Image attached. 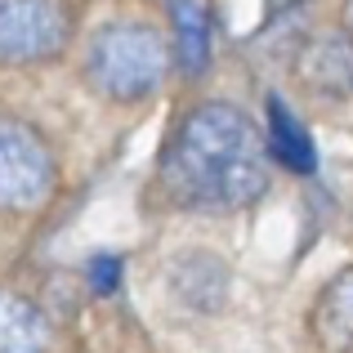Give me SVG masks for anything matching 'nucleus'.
<instances>
[{
  "label": "nucleus",
  "mask_w": 353,
  "mask_h": 353,
  "mask_svg": "<svg viewBox=\"0 0 353 353\" xmlns=\"http://www.w3.org/2000/svg\"><path fill=\"white\" fill-rule=\"evenodd\" d=\"M264 148H268L273 161H282L286 170H295V174H309L313 165H318L309 130L300 125V117H295L282 99H268V139H264Z\"/></svg>",
  "instance_id": "obj_9"
},
{
  "label": "nucleus",
  "mask_w": 353,
  "mask_h": 353,
  "mask_svg": "<svg viewBox=\"0 0 353 353\" xmlns=\"http://www.w3.org/2000/svg\"><path fill=\"white\" fill-rule=\"evenodd\" d=\"M157 188L170 197V206L206 210V215L255 206L268 188L264 134L233 103L210 99L188 108L161 148Z\"/></svg>",
  "instance_id": "obj_1"
},
{
  "label": "nucleus",
  "mask_w": 353,
  "mask_h": 353,
  "mask_svg": "<svg viewBox=\"0 0 353 353\" xmlns=\"http://www.w3.org/2000/svg\"><path fill=\"white\" fill-rule=\"evenodd\" d=\"M345 18H349V36H353V0H345Z\"/></svg>",
  "instance_id": "obj_11"
},
{
  "label": "nucleus",
  "mask_w": 353,
  "mask_h": 353,
  "mask_svg": "<svg viewBox=\"0 0 353 353\" xmlns=\"http://www.w3.org/2000/svg\"><path fill=\"white\" fill-rule=\"evenodd\" d=\"M50 318L32 300L0 291V353H50Z\"/></svg>",
  "instance_id": "obj_8"
},
{
  "label": "nucleus",
  "mask_w": 353,
  "mask_h": 353,
  "mask_svg": "<svg viewBox=\"0 0 353 353\" xmlns=\"http://www.w3.org/2000/svg\"><path fill=\"white\" fill-rule=\"evenodd\" d=\"M295 81L318 99H349L353 94V36L318 32L295 59Z\"/></svg>",
  "instance_id": "obj_5"
},
{
  "label": "nucleus",
  "mask_w": 353,
  "mask_h": 353,
  "mask_svg": "<svg viewBox=\"0 0 353 353\" xmlns=\"http://www.w3.org/2000/svg\"><path fill=\"white\" fill-rule=\"evenodd\" d=\"M59 188V161L54 148L18 117H0V210L5 215H32Z\"/></svg>",
  "instance_id": "obj_3"
},
{
  "label": "nucleus",
  "mask_w": 353,
  "mask_h": 353,
  "mask_svg": "<svg viewBox=\"0 0 353 353\" xmlns=\"http://www.w3.org/2000/svg\"><path fill=\"white\" fill-rule=\"evenodd\" d=\"M170 54L183 77L210 63V9L206 0H170Z\"/></svg>",
  "instance_id": "obj_7"
},
{
  "label": "nucleus",
  "mask_w": 353,
  "mask_h": 353,
  "mask_svg": "<svg viewBox=\"0 0 353 353\" xmlns=\"http://www.w3.org/2000/svg\"><path fill=\"white\" fill-rule=\"evenodd\" d=\"M72 45L68 0H0V68H36Z\"/></svg>",
  "instance_id": "obj_4"
},
{
  "label": "nucleus",
  "mask_w": 353,
  "mask_h": 353,
  "mask_svg": "<svg viewBox=\"0 0 353 353\" xmlns=\"http://www.w3.org/2000/svg\"><path fill=\"white\" fill-rule=\"evenodd\" d=\"M309 336L322 353H353V268H340L309 309Z\"/></svg>",
  "instance_id": "obj_6"
},
{
  "label": "nucleus",
  "mask_w": 353,
  "mask_h": 353,
  "mask_svg": "<svg viewBox=\"0 0 353 353\" xmlns=\"http://www.w3.org/2000/svg\"><path fill=\"white\" fill-rule=\"evenodd\" d=\"M174 68L170 41L152 23L112 18L85 45V81L108 103H143L165 85Z\"/></svg>",
  "instance_id": "obj_2"
},
{
  "label": "nucleus",
  "mask_w": 353,
  "mask_h": 353,
  "mask_svg": "<svg viewBox=\"0 0 353 353\" xmlns=\"http://www.w3.org/2000/svg\"><path fill=\"white\" fill-rule=\"evenodd\" d=\"M121 282V259L112 255V259H94V286H99V291H112V286Z\"/></svg>",
  "instance_id": "obj_10"
}]
</instances>
